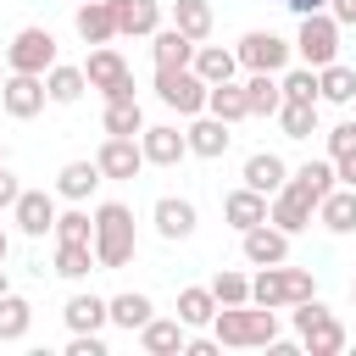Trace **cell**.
Wrapping results in <instances>:
<instances>
[{
    "mask_svg": "<svg viewBox=\"0 0 356 356\" xmlns=\"http://www.w3.org/2000/svg\"><path fill=\"white\" fill-rule=\"evenodd\" d=\"M211 334H217V345H228V350H267V345L278 339V312H273V306H256V300H245V306H217Z\"/></svg>",
    "mask_w": 356,
    "mask_h": 356,
    "instance_id": "cell-1",
    "label": "cell"
},
{
    "mask_svg": "<svg viewBox=\"0 0 356 356\" xmlns=\"http://www.w3.org/2000/svg\"><path fill=\"white\" fill-rule=\"evenodd\" d=\"M139 250V234H134V211L122 200H100L95 206V261L100 267H128Z\"/></svg>",
    "mask_w": 356,
    "mask_h": 356,
    "instance_id": "cell-2",
    "label": "cell"
},
{
    "mask_svg": "<svg viewBox=\"0 0 356 356\" xmlns=\"http://www.w3.org/2000/svg\"><path fill=\"white\" fill-rule=\"evenodd\" d=\"M306 295H317V278H312L306 267L273 261V267H261V273L250 278V300H256V306H273V312H284V306H295V300H306Z\"/></svg>",
    "mask_w": 356,
    "mask_h": 356,
    "instance_id": "cell-3",
    "label": "cell"
},
{
    "mask_svg": "<svg viewBox=\"0 0 356 356\" xmlns=\"http://www.w3.org/2000/svg\"><path fill=\"white\" fill-rule=\"evenodd\" d=\"M295 56H300L306 67H328V61H339V22H334L328 11H306L300 28H295Z\"/></svg>",
    "mask_w": 356,
    "mask_h": 356,
    "instance_id": "cell-4",
    "label": "cell"
},
{
    "mask_svg": "<svg viewBox=\"0 0 356 356\" xmlns=\"http://www.w3.org/2000/svg\"><path fill=\"white\" fill-rule=\"evenodd\" d=\"M83 78H89V89H100L106 100H139V95H134V72H128L122 50H111V44H95V50H89Z\"/></svg>",
    "mask_w": 356,
    "mask_h": 356,
    "instance_id": "cell-5",
    "label": "cell"
},
{
    "mask_svg": "<svg viewBox=\"0 0 356 356\" xmlns=\"http://www.w3.org/2000/svg\"><path fill=\"white\" fill-rule=\"evenodd\" d=\"M6 67H11V72H39V78H44V72L56 67V33L39 28V22H33V28H17L11 44H6Z\"/></svg>",
    "mask_w": 356,
    "mask_h": 356,
    "instance_id": "cell-6",
    "label": "cell"
},
{
    "mask_svg": "<svg viewBox=\"0 0 356 356\" xmlns=\"http://www.w3.org/2000/svg\"><path fill=\"white\" fill-rule=\"evenodd\" d=\"M234 56H239V67H250V72H284L289 56H295V44L278 39L273 28H250V33L234 44Z\"/></svg>",
    "mask_w": 356,
    "mask_h": 356,
    "instance_id": "cell-7",
    "label": "cell"
},
{
    "mask_svg": "<svg viewBox=\"0 0 356 356\" xmlns=\"http://www.w3.org/2000/svg\"><path fill=\"white\" fill-rule=\"evenodd\" d=\"M156 100L172 106L178 117H195V111H206V78H195L189 67H161L156 72Z\"/></svg>",
    "mask_w": 356,
    "mask_h": 356,
    "instance_id": "cell-8",
    "label": "cell"
},
{
    "mask_svg": "<svg viewBox=\"0 0 356 356\" xmlns=\"http://www.w3.org/2000/svg\"><path fill=\"white\" fill-rule=\"evenodd\" d=\"M312 217H317V200H312L306 189H295L289 178H284V189H278V195H267V222H273V228H284L289 239H295L300 228H312Z\"/></svg>",
    "mask_w": 356,
    "mask_h": 356,
    "instance_id": "cell-9",
    "label": "cell"
},
{
    "mask_svg": "<svg viewBox=\"0 0 356 356\" xmlns=\"http://www.w3.org/2000/svg\"><path fill=\"white\" fill-rule=\"evenodd\" d=\"M44 78L39 72H11L6 83H0V106H6V117H17V122H28V117H39L44 111Z\"/></svg>",
    "mask_w": 356,
    "mask_h": 356,
    "instance_id": "cell-10",
    "label": "cell"
},
{
    "mask_svg": "<svg viewBox=\"0 0 356 356\" xmlns=\"http://www.w3.org/2000/svg\"><path fill=\"white\" fill-rule=\"evenodd\" d=\"M139 150H145V167H178L189 156V139H184L178 122H145Z\"/></svg>",
    "mask_w": 356,
    "mask_h": 356,
    "instance_id": "cell-11",
    "label": "cell"
},
{
    "mask_svg": "<svg viewBox=\"0 0 356 356\" xmlns=\"http://www.w3.org/2000/svg\"><path fill=\"white\" fill-rule=\"evenodd\" d=\"M95 167H100V178L128 184V178H139L145 150H139V139H117V134H106V139H100V150H95Z\"/></svg>",
    "mask_w": 356,
    "mask_h": 356,
    "instance_id": "cell-12",
    "label": "cell"
},
{
    "mask_svg": "<svg viewBox=\"0 0 356 356\" xmlns=\"http://www.w3.org/2000/svg\"><path fill=\"white\" fill-rule=\"evenodd\" d=\"M11 222H17V234L44 239V234L56 228V195H50V189H22L17 206H11Z\"/></svg>",
    "mask_w": 356,
    "mask_h": 356,
    "instance_id": "cell-13",
    "label": "cell"
},
{
    "mask_svg": "<svg viewBox=\"0 0 356 356\" xmlns=\"http://www.w3.org/2000/svg\"><path fill=\"white\" fill-rule=\"evenodd\" d=\"M150 222H156V234H161L167 245H178V239H189V234L200 228V211H195V200H184V195H161V200L150 206Z\"/></svg>",
    "mask_w": 356,
    "mask_h": 356,
    "instance_id": "cell-14",
    "label": "cell"
},
{
    "mask_svg": "<svg viewBox=\"0 0 356 356\" xmlns=\"http://www.w3.org/2000/svg\"><path fill=\"white\" fill-rule=\"evenodd\" d=\"M184 139H189V156H200V161H217V156H228V145H234L228 122L211 117V111H195L189 128H184Z\"/></svg>",
    "mask_w": 356,
    "mask_h": 356,
    "instance_id": "cell-15",
    "label": "cell"
},
{
    "mask_svg": "<svg viewBox=\"0 0 356 356\" xmlns=\"http://www.w3.org/2000/svg\"><path fill=\"white\" fill-rule=\"evenodd\" d=\"M239 250H245L250 267H273V261H289V234L273 228V222H256V228L239 234Z\"/></svg>",
    "mask_w": 356,
    "mask_h": 356,
    "instance_id": "cell-16",
    "label": "cell"
},
{
    "mask_svg": "<svg viewBox=\"0 0 356 356\" xmlns=\"http://www.w3.org/2000/svg\"><path fill=\"white\" fill-rule=\"evenodd\" d=\"M150 317H156V300H150L145 289H122V295L106 300V323H117L122 334H139Z\"/></svg>",
    "mask_w": 356,
    "mask_h": 356,
    "instance_id": "cell-17",
    "label": "cell"
},
{
    "mask_svg": "<svg viewBox=\"0 0 356 356\" xmlns=\"http://www.w3.org/2000/svg\"><path fill=\"white\" fill-rule=\"evenodd\" d=\"M72 28L83 44H111L117 39V17H111V0H78L72 11Z\"/></svg>",
    "mask_w": 356,
    "mask_h": 356,
    "instance_id": "cell-18",
    "label": "cell"
},
{
    "mask_svg": "<svg viewBox=\"0 0 356 356\" xmlns=\"http://www.w3.org/2000/svg\"><path fill=\"white\" fill-rule=\"evenodd\" d=\"M239 178H245L250 189H261V195H278V189H284V178H289V161H284L278 150H250Z\"/></svg>",
    "mask_w": 356,
    "mask_h": 356,
    "instance_id": "cell-19",
    "label": "cell"
},
{
    "mask_svg": "<svg viewBox=\"0 0 356 356\" xmlns=\"http://www.w3.org/2000/svg\"><path fill=\"white\" fill-rule=\"evenodd\" d=\"M222 217H228V228H256V222H267V195L261 189H250V184H239V189H228L222 195Z\"/></svg>",
    "mask_w": 356,
    "mask_h": 356,
    "instance_id": "cell-20",
    "label": "cell"
},
{
    "mask_svg": "<svg viewBox=\"0 0 356 356\" xmlns=\"http://www.w3.org/2000/svg\"><path fill=\"white\" fill-rule=\"evenodd\" d=\"M61 323H67L72 334H100V328H106V295H95V289H78V295H67V306H61Z\"/></svg>",
    "mask_w": 356,
    "mask_h": 356,
    "instance_id": "cell-21",
    "label": "cell"
},
{
    "mask_svg": "<svg viewBox=\"0 0 356 356\" xmlns=\"http://www.w3.org/2000/svg\"><path fill=\"white\" fill-rule=\"evenodd\" d=\"M111 17H117V33H128V39H150L161 28L156 0H111Z\"/></svg>",
    "mask_w": 356,
    "mask_h": 356,
    "instance_id": "cell-22",
    "label": "cell"
},
{
    "mask_svg": "<svg viewBox=\"0 0 356 356\" xmlns=\"http://www.w3.org/2000/svg\"><path fill=\"white\" fill-rule=\"evenodd\" d=\"M317 222L328 234H356V189L350 184H334L323 200H317Z\"/></svg>",
    "mask_w": 356,
    "mask_h": 356,
    "instance_id": "cell-23",
    "label": "cell"
},
{
    "mask_svg": "<svg viewBox=\"0 0 356 356\" xmlns=\"http://www.w3.org/2000/svg\"><path fill=\"white\" fill-rule=\"evenodd\" d=\"M300 350H306V356H339V350H345V323H339L334 312L312 317V323L300 328Z\"/></svg>",
    "mask_w": 356,
    "mask_h": 356,
    "instance_id": "cell-24",
    "label": "cell"
},
{
    "mask_svg": "<svg viewBox=\"0 0 356 356\" xmlns=\"http://www.w3.org/2000/svg\"><path fill=\"white\" fill-rule=\"evenodd\" d=\"M184 339H189V328H184L178 317H150V323L139 328V345H145L150 356H184Z\"/></svg>",
    "mask_w": 356,
    "mask_h": 356,
    "instance_id": "cell-25",
    "label": "cell"
},
{
    "mask_svg": "<svg viewBox=\"0 0 356 356\" xmlns=\"http://www.w3.org/2000/svg\"><path fill=\"white\" fill-rule=\"evenodd\" d=\"M189 56H195V39H189L184 28H156V33H150V61H156V72H161V67H189Z\"/></svg>",
    "mask_w": 356,
    "mask_h": 356,
    "instance_id": "cell-26",
    "label": "cell"
},
{
    "mask_svg": "<svg viewBox=\"0 0 356 356\" xmlns=\"http://www.w3.org/2000/svg\"><path fill=\"white\" fill-rule=\"evenodd\" d=\"M189 72H195V78H206V83H228V78L239 72V56H234V50H222V44H195Z\"/></svg>",
    "mask_w": 356,
    "mask_h": 356,
    "instance_id": "cell-27",
    "label": "cell"
},
{
    "mask_svg": "<svg viewBox=\"0 0 356 356\" xmlns=\"http://www.w3.org/2000/svg\"><path fill=\"white\" fill-rule=\"evenodd\" d=\"M100 261H95V245L89 239H56V278H67V284H78V278H89Z\"/></svg>",
    "mask_w": 356,
    "mask_h": 356,
    "instance_id": "cell-28",
    "label": "cell"
},
{
    "mask_svg": "<svg viewBox=\"0 0 356 356\" xmlns=\"http://www.w3.org/2000/svg\"><path fill=\"white\" fill-rule=\"evenodd\" d=\"M206 111L222 117L228 128L245 122V117H250V106H245V83H234V78H228V83H206Z\"/></svg>",
    "mask_w": 356,
    "mask_h": 356,
    "instance_id": "cell-29",
    "label": "cell"
},
{
    "mask_svg": "<svg viewBox=\"0 0 356 356\" xmlns=\"http://www.w3.org/2000/svg\"><path fill=\"white\" fill-rule=\"evenodd\" d=\"M100 184H106V178H100L95 161H67V167L56 172V195H61V200H89Z\"/></svg>",
    "mask_w": 356,
    "mask_h": 356,
    "instance_id": "cell-30",
    "label": "cell"
},
{
    "mask_svg": "<svg viewBox=\"0 0 356 356\" xmlns=\"http://www.w3.org/2000/svg\"><path fill=\"white\" fill-rule=\"evenodd\" d=\"M317 100H328V106H350V100H356V67H345V61L317 67Z\"/></svg>",
    "mask_w": 356,
    "mask_h": 356,
    "instance_id": "cell-31",
    "label": "cell"
},
{
    "mask_svg": "<svg viewBox=\"0 0 356 356\" xmlns=\"http://www.w3.org/2000/svg\"><path fill=\"white\" fill-rule=\"evenodd\" d=\"M83 89H89L83 67H67V61H56V67L44 72V95H50L56 106H78V100H83Z\"/></svg>",
    "mask_w": 356,
    "mask_h": 356,
    "instance_id": "cell-32",
    "label": "cell"
},
{
    "mask_svg": "<svg viewBox=\"0 0 356 356\" xmlns=\"http://www.w3.org/2000/svg\"><path fill=\"white\" fill-rule=\"evenodd\" d=\"M100 128L117 134V139H139V134H145V106H139V100H106Z\"/></svg>",
    "mask_w": 356,
    "mask_h": 356,
    "instance_id": "cell-33",
    "label": "cell"
},
{
    "mask_svg": "<svg viewBox=\"0 0 356 356\" xmlns=\"http://www.w3.org/2000/svg\"><path fill=\"white\" fill-rule=\"evenodd\" d=\"M217 317V295H211V284H189V289H178V323L184 328H206Z\"/></svg>",
    "mask_w": 356,
    "mask_h": 356,
    "instance_id": "cell-34",
    "label": "cell"
},
{
    "mask_svg": "<svg viewBox=\"0 0 356 356\" xmlns=\"http://www.w3.org/2000/svg\"><path fill=\"white\" fill-rule=\"evenodd\" d=\"M245 106H250V117H273V111L284 106L278 72H250V78H245Z\"/></svg>",
    "mask_w": 356,
    "mask_h": 356,
    "instance_id": "cell-35",
    "label": "cell"
},
{
    "mask_svg": "<svg viewBox=\"0 0 356 356\" xmlns=\"http://www.w3.org/2000/svg\"><path fill=\"white\" fill-rule=\"evenodd\" d=\"M273 122L284 128V139H312L317 134V100H284L273 111Z\"/></svg>",
    "mask_w": 356,
    "mask_h": 356,
    "instance_id": "cell-36",
    "label": "cell"
},
{
    "mask_svg": "<svg viewBox=\"0 0 356 356\" xmlns=\"http://www.w3.org/2000/svg\"><path fill=\"white\" fill-rule=\"evenodd\" d=\"M28 328H33V306L22 300V295H0V345H17V339H28Z\"/></svg>",
    "mask_w": 356,
    "mask_h": 356,
    "instance_id": "cell-37",
    "label": "cell"
},
{
    "mask_svg": "<svg viewBox=\"0 0 356 356\" xmlns=\"http://www.w3.org/2000/svg\"><path fill=\"white\" fill-rule=\"evenodd\" d=\"M172 28H184L195 44L211 39V0H172Z\"/></svg>",
    "mask_w": 356,
    "mask_h": 356,
    "instance_id": "cell-38",
    "label": "cell"
},
{
    "mask_svg": "<svg viewBox=\"0 0 356 356\" xmlns=\"http://www.w3.org/2000/svg\"><path fill=\"white\" fill-rule=\"evenodd\" d=\"M289 184H295V189H306L312 200H323L339 178H334V161H300V167L289 172Z\"/></svg>",
    "mask_w": 356,
    "mask_h": 356,
    "instance_id": "cell-39",
    "label": "cell"
},
{
    "mask_svg": "<svg viewBox=\"0 0 356 356\" xmlns=\"http://www.w3.org/2000/svg\"><path fill=\"white\" fill-rule=\"evenodd\" d=\"M56 239H89L95 245V217L83 211V200H72V211H56Z\"/></svg>",
    "mask_w": 356,
    "mask_h": 356,
    "instance_id": "cell-40",
    "label": "cell"
},
{
    "mask_svg": "<svg viewBox=\"0 0 356 356\" xmlns=\"http://www.w3.org/2000/svg\"><path fill=\"white\" fill-rule=\"evenodd\" d=\"M278 89H284V100H317V67H284V78H278Z\"/></svg>",
    "mask_w": 356,
    "mask_h": 356,
    "instance_id": "cell-41",
    "label": "cell"
},
{
    "mask_svg": "<svg viewBox=\"0 0 356 356\" xmlns=\"http://www.w3.org/2000/svg\"><path fill=\"white\" fill-rule=\"evenodd\" d=\"M211 295H217V306H245V300H250V278L234 273V267H222V273L211 278Z\"/></svg>",
    "mask_w": 356,
    "mask_h": 356,
    "instance_id": "cell-42",
    "label": "cell"
},
{
    "mask_svg": "<svg viewBox=\"0 0 356 356\" xmlns=\"http://www.w3.org/2000/svg\"><path fill=\"white\" fill-rule=\"evenodd\" d=\"M345 150H356V117L328 128V161H334V156H345Z\"/></svg>",
    "mask_w": 356,
    "mask_h": 356,
    "instance_id": "cell-43",
    "label": "cell"
},
{
    "mask_svg": "<svg viewBox=\"0 0 356 356\" xmlns=\"http://www.w3.org/2000/svg\"><path fill=\"white\" fill-rule=\"evenodd\" d=\"M67 356H106V339L100 334H72L67 339Z\"/></svg>",
    "mask_w": 356,
    "mask_h": 356,
    "instance_id": "cell-44",
    "label": "cell"
},
{
    "mask_svg": "<svg viewBox=\"0 0 356 356\" xmlns=\"http://www.w3.org/2000/svg\"><path fill=\"white\" fill-rule=\"evenodd\" d=\"M17 195H22L17 172H11V167H0V211H11V206H17Z\"/></svg>",
    "mask_w": 356,
    "mask_h": 356,
    "instance_id": "cell-45",
    "label": "cell"
},
{
    "mask_svg": "<svg viewBox=\"0 0 356 356\" xmlns=\"http://www.w3.org/2000/svg\"><path fill=\"white\" fill-rule=\"evenodd\" d=\"M217 334H200V339H184V356H217Z\"/></svg>",
    "mask_w": 356,
    "mask_h": 356,
    "instance_id": "cell-46",
    "label": "cell"
},
{
    "mask_svg": "<svg viewBox=\"0 0 356 356\" xmlns=\"http://www.w3.org/2000/svg\"><path fill=\"white\" fill-rule=\"evenodd\" d=\"M328 17L339 28H356V0H328Z\"/></svg>",
    "mask_w": 356,
    "mask_h": 356,
    "instance_id": "cell-47",
    "label": "cell"
},
{
    "mask_svg": "<svg viewBox=\"0 0 356 356\" xmlns=\"http://www.w3.org/2000/svg\"><path fill=\"white\" fill-rule=\"evenodd\" d=\"M334 178L356 189V150H345V156H334Z\"/></svg>",
    "mask_w": 356,
    "mask_h": 356,
    "instance_id": "cell-48",
    "label": "cell"
},
{
    "mask_svg": "<svg viewBox=\"0 0 356 356\" xmlns=\"http://www.w3.org/2000/svg\"><path fill=\"white\" fill-rule=\"evenodd\" d=\"M295 17H306V11H328V0H284Z\"/></svg>",
    "mask_w": 356,
    "mask_h": 356,
    "instance_id": "cell-49",
    "label": "cell"
},
{
    "mask_svg": "<svg viewBox=\"0 0 356 356\" xmlns=\"http://www.w3.org/2000/svg\"><path fill=\"white\" fill-rule=\"evenodd\" d=\"M6 256H11V234L0 228V267H6Z\"/></svg>",
    "mask_w": 356,
    "mask_h": 356,
    "instance_id": "cell-50",
    "label": "cell"
},
{
    "mask_svg": "<svg viewBox=\"0 0 356 356\" xmlns=\"http://www.w3.org/2000/svg\"><path fill=\"white\" fill-rule=\"evenodd\" d=\"M6 289H11V278H6V267H0V295H6Z\"/></svg>",
    "mask_w": 356,
    "mask_h": 356,
    "instance_id": "cell-51",
    "label": "cell"
},
{
    "mask_svg": "<svg viewBox=\"0 0 356 356\" xmlns=\"http://www.w3.org/2000/svg\"><path fill=\"white\" fill-rule=\"evenodd\" d=\"M350 306H356V278H350Z\"/></svg>",
    "mask_w": 356,
    "mask_h": 356,
    "instance_id": "cell-52",
    "label": "cell"
},
{
    "mask_svg": "<svg viewBox=\"0 0 356 356\" xmlns=\"http://www.w3.org/2000/svg\"><path fill=\"white\" fill-rule=\"evenodd\" d=\"M0 167H6V145H0Z\"/></svg>",
    "mask_w": 356,
    "mask_h": 356,
    "instance_id": "cell-53",
    "label": "cell"
},
{
    "mask_svg": "<svg viewBox=\"0 0 356 356\" xmlns=\"http://www.w3.org/2000/svg\"><path fill=\"white\" fill-rule=\"evenodd\" d=\"M72 6H78V0H72Z\"/></svg>",
    "mask_w": 356,
    "mask_h": 356,
    "instance_id": "cell-54",
    "label": "cell"
},
{
    "mask_svg": "<svg viewBox=\"0 0 356 356\" xmlns=\"http://www.w3.org/2000/svg\"><path fill=\"white\" fill-rule=\"evenodd\" d=\"M350 106H356V100H350Z\"/></svg>",
    "mask_w": 356,
    "mask_h": 356,
    "instance_id": "cell-55",
    "label": "cell"
}]
</instances>
